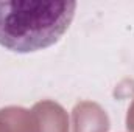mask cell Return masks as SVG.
<instances>
[{
	"instance_id": "1",
	"label": "cell",
	"mask_w": 134,
	"mask_h": 132,
	"mask_svg": "<svg viewBox=\"0 0 134 132\" xmlns=\"http://www.w3.org/2000/svg\"><path fill=\"white\" fill-rule=\"evenodd\" d=\"M75 2L0 0V45L33 53L55 45L73 20Z\"/></svg>"
}]
</instances>
